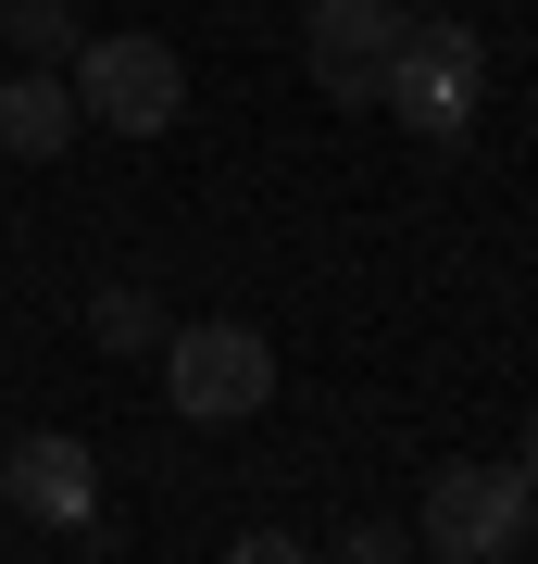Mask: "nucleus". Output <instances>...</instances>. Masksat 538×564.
Returning a JSON list of instances; mask_svg holds the SVG:
<instances>
[{"label": "nucleus", "instance_id": "f257e3e1", "mask_svg": "<svg viewBox=\"0 0 538 564\" xmlns=\"http://www.w3.org/2000/svg\"><path fill=\"white\" fill-rule=\"evenodd\" d=\"M163 402H176L188 426H239L276 402V339L239 314H213V326H163Z\"/></svg>", "mask_w": 538, "mask_h": 564}, {"label": "nucleus", "instance_id": "f03ea898", "mask_svg": "<svg viewBox=\"0 0 538 564\" xmlns=\"http://www.w3.org/2000/svg\"><path fill=\"white\" fill-rule=\"evenodd\" d=\"M376 101L414 126V139H463L488 101V39L463 13H426V25H400V63H388V88Z\"/></svg>", "mask_w": 538, "mask_h": 564}, {"label": "nucleus", "instance_id": "7ed1b4c3", "mask_svg": "<svg viewBox=\"0 0 538 564\" xmlns=\"http://www.w3.org/2000/svg\"><path fill=\"white\" fill-rule=\"evenodd\" d=\"M414 540L439 552V564H501V552L538 540V489L514 477V464H439V477H426Z\"/></svg>", "mask_w": 538, "mask_h": 564}, {"label": "nucleus", "instance_id": "20e7f679", "mask_svg": "<svg viewBox=\"0 0 538 564\" xmlns=\"http://www.w3.org/2000/svg\"><path fill=\"white\" fill-rule=\"evenodd\" d=\"M63 76H76V113L113 126V139H163V126L188 113V63L163 39H139V25H125V39H76Z\"/></svg>", "mask_w": 538, "mask_h": 564}, {"label": "nucleus", "instance_id": "39448f33", "mask_svg": "<svg viewBox=\"0 0 538 564\" xmlns=\"http://www.w3.org/2000/svg\"><path fill=\"white\" fill-rule=\"evenodd\" d=\"M300 39H314V88L339 113H376L388 63H400V0H300Z\"/></svg>", "mask_w": 538, "mask_h": 564}, {"label": "nucleus", "instance_id": "423d86ee", "mask_svg": "<svg viewBox=\"0 0 538 564\" xmlns=\"http://www.w3.org/2000/svg\"><path fill=\"white\" fill-rule=\"evenodd\" d=\"M0 502L39 514V527H100V464L63 440V426H25V440L0 452Z\"/></svg>", "mask_w": 538, "mask_h": 564}, {"label": "nucleus", "instance_id": "0eeeda50", "mask_svg": "<svg viewBox=\"0 0 538 564\" xmlns=\"http://www.w3.org/2000/svg\"><path fill=\"white\" fill-rule=\"evenodd\" d=\"M76 76H51V63H39V76H0V151H13V163H63V151H76Z\"/></svg>", "mask_w": 538, "mask_h": 564}, {"label": "nucleus", "instance_id": "6e6552de", "mask_svg": "<svg viewBox=\"0 0 538 564\" xmlns=\"http://www.w3.org/2000/svg\"><path fill=\"white\" fill-rule=\"evenodd\" d=\"M88 339L100 351H163V302H151L139 276H125V289H88Z\"/></svg>", "mask_w": 538, "mask_h": 564}, {"label": "nucleus", "instance_id": "1a4fd4ad", "mask_svg": "<svg viewBox=\"0 0 538 564\" xmlns=\"http://www.w3.org/2000/svg\"><path fill=\"white\" fill-rule=\"evenodd\" d=\"M0 25H13V51H25V63H76V39H88L76 0H13Z\"/></svg>", "mask_w": 538, "mask_h": 564}, {"label": "nucleus", "instance_id": "9d476101", "mask_svg": "<svg viewBox=\"0 0 538 564\" xmlns=\"http://www.w3.org/2000/svg\"><path fill=\"white\" fill-rule=\"evenodd\" d=\"M339 552H351V564H388V552H400V527H388V514H363V527H339Z\"/></svg>", "mask_w": 538, "mask_h": 564}, {"label": "nucleus", "instance_id": "9b49d317", "mask_svg": "<svg viewBox=\"0 0 538 564\" xmlns=\"http://www.w3.org/2000/svg\"><path fill=\"white\" fill-rule=\"evenodd\" d=\"M514 477H526V489H538V440H526V452H514Z\"/></svg>", "mask_w": 538, "mask_h": 564}]
</instances>
